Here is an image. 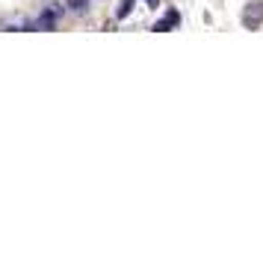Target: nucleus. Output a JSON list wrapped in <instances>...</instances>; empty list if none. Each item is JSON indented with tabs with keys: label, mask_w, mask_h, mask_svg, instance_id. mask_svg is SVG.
I'll return each instance as SVG.
<instances>
[{
	"label": "nucleus",
	"mask_w": 263,
	"mask_h": 254,
	"mask_svg": "<svg viewBox=\"0 0 263 254\" xmlns=\"http://www.w3.org/2000/svg\"><path fill=\"white\" fill-rule=\"evenodd\" d=\"M60 15H62V9L53 3V6H48V9L42 12V18H39L36 27H39V30H53V27H57V21H60Z\"/></svg>",
	"instance_id": "2"
},
{
	"label": "nucleus",
	"mask_w": 263,
	"mask_h": 254,
	"mask_svg": "<svg viewBox=\"0 0 263 254\" xmlns=\"http://www.w3.org/2000/svg\"><path fill=\"white\" fill-rule=\"evenodd\" d=\"M130 9H133V0H124V3H121V9L116 12V18H119V21H121V18H127V15H130Z\"/></svg>",
	"instance_id": "5"
},
{
	"label": "nucleus",
	"mask_w": 263,
	"mask_h": 254,
	"mask_svg": "<svg viewBox=\"0 0 263 254\" xmlns=\"http://www.w3.org/2000/svg\"><path fill=\"white\" fill-rule=\"evenodd\" d=\"M148 6H151V9H157V0H148Z\"/></svg>",
	"instance_id": "6"
},
{
	"label": "nucleus",
	"mask_w": 263,
	"mask_h": 254,
	"mask_svg": "<svg viewBox=\"0 0 263 254\" xmlns=\"http://www.w3.org/2000/svg\"><path fill=\"white\" fill-rule=\"evenodd\" d=\"M178 21H180V15L175 12V9H168L166 21H157L154 24V33H166V30H172V27H178Z\"/></svg>",
	"instance_id": "3"
},
{
	"label": "nucleus",
	"mask_w": 263,
	"mask_h": 254,
	"mask_svg": "<svg viewBox=\"0 0 263 254\" xmlns=\"http://www.w3.org/2000/svg\"><path fill=\"white\" fill-rule=\"evenodd\" d=\"M89 6H92V0H65V9L71 15H86Z\"/></svg>",
	"instance_id": "4"
},
{
	"label": "nucleus",
	"mask_w": 263,
	"mask_h": 254,
	"mask_svg": "<svg viewBox=\"0 0 263 254\" xmlns=\"http://www.w3.org/2000/svg\"><path fill=\"white\" fill-rule=\"evenodd\" d=\"M242 24H246V30H257V27L263 24V3L257 0V3H249L246 9H242Z\"/></svg>",
	"instance_id": "1"
}]
</instances>
